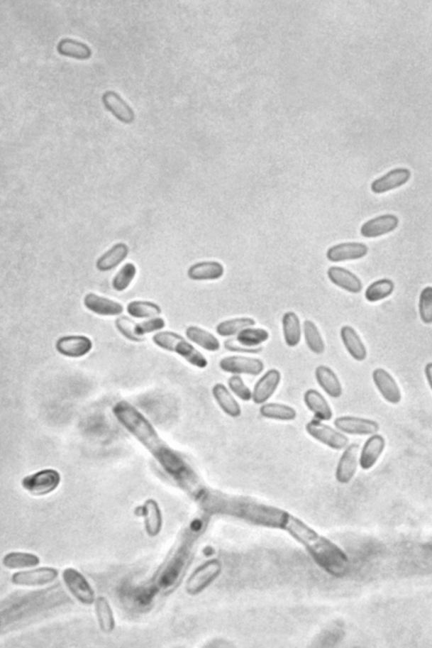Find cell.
<instances>
[{"label":"cell","mask_w":432,"mask_h":648,"mask_svg":"<svg viewBox=\"0 0 432 648\" xmlns=\"http://www.w3.org/2000/svg\"><path fill=\"white\" fill-rule=\"evenodd\" d=\"M307 434L333 450L340 451L349 446L350 440L344 433L327 426L319 419H314L306 423Z\"/></svg>","instance_id":"cell-6"},{"label":"cell","mask_w":432,"mask_h":648,"mask_svg":"<svg viewBox=\"0 0 432 648\" xmlns=\"http://www.w3.org/2000/svg\"><path fill=\"white\" fill-rule=\"evenodd\" d=\"M146 534L150 537L157 536L162 529L163 518L159 505L154 499H148L142 507Z\"/></svg>","instance_id":"cell-27"},{"label":"cell","mask_w":432,"mask_h":648,"mask_svg":"<svg viewBox=\"0 0 432 648\" xmlns=\"http://www.w3.org/2000/svg\"><path fill=\"white\" fill-rule=\"evenodd\" d=\"M212 395L219 407L231 418H238L242 414V408L233 393L224 384L216 383L212 388Z\"/></svg>","instance_id":"cell-26"},{"label":"cell","mask_w":432,"mask_h":648,"mask_svg":"<svg viewBox=\"0 0 432 648\" xmlns=\"http://www.w3.org/2000/svg\"><path fill=\"white\" fill-rule=\"evenodd\" d=\"M282 530L304 547L320 569L336 578L344 576L349 566V558L331 540L320 535L299 518L288 513Z\"/></svg>","instance_id":"cell-2"},{"label":"cell","mask_w":432,"mask_h":648,"mask_svg":"<svg viewBox=\"0 0 432 648\" xmlns=\"http://www.w3.org/2000/svg\"><path fill=\"white\" fill-rule=\"evenodd\" d=\"M153 341L155 346L162 350L176 353L195 368L204 369L209 365L206 356L180 334L172 331L160 332L154 335Z\"/></svg>","instance_id":"cell-4"},{"label":"cell","mask_w":432,"mask_h":648,"mask_svg":"<svg viewBox=\"0 0 432 648\" xmlns=\"http://www.w3.org/2000/svg\"><path fill=\"white\" fill-rule=\"evenodd\" d=\"M185 334L191 342L201 347L204 351L216 352L221 348V344L218 339L206 329L197 327V326H190L186 329Z\"/></svg>","instance_id":"cell-30"},{"label":"cell","mask_w":432,"mask_h":648,"mask_svg":"<svg viewBox=\"0 0 432 648\" xmlns=\"http://www.w3.org/2000/svg\"><path fill=\"white\" fill-rule=\"evenodd\" d=\"M113 413L118 422L149 451L160 466L175 452L160 437L149 419L128 401L118 402L113 406Z\"/></svg>","instance_id":"cell-3"},{"label":"cell","mask_w":432,"mask_h":648,"mask_svg":"<svg viewBox=\"0 0 432 648\" xmlns=\"http://www.w3.org/2000/svg\"><path fill=\"white\" fill-rule=\"evenodd\" d=\"M84 305L93 314L100 316H118L123 312L122 304L94 293H89L84 297Z\"/></svg>","instance_id":"cell-21"},{"label":"cell","mask_w":432,"mask_h":648,"mask_svg":"<svg viewBox=\"0 0 432 648\" xmlns=\"http://www.w3.org/2000/svg\"><path fill=\"white\" fill-rule=\"evenodd\" d=\"M57 48L60 55L74 57V59L80 60L90 59L92 56L91 48L87 44L72 39L61 40L60 43L57 44Z\"/></svg>","instance_id":"cell-35"},{"label":"cell","mask_w":432,"mask_h":648,"mask_svg":"<svg viewBox=\"0 0 432 648\" xmlns=\"http://www.w3.org/2000/svg\"><path fill=\"white\" fill-rule=\"evenodd\" d=\"M425 375L427 383H428L431 390L432 391V362H429V363L426 365Z\"/></svg>","instance_id":"cell-47"},{"label":"cell","mask_w":432,"mask_h":648,"mask_svg":"<svg viewBox=\"0 0 432 648\" xmlns=\"http://www.w3.org/2000/svg\"><path fill=\"white\" fill-rule=\"evenodd\" d=\"M385 438L380 434L370 436L365 442L359 458V464L364 471L375 466L385 449Z\"/></svg>","instance_id":"cell-19"},{"label":"cell","mask_w":432,"mask_h":648,"mask_svg":"<svg viewBox=\"0 0 432 648\" xmlns=\"http://www.w3.org/2000/svg\"><path fill=\"white\" fill-rule=\"evenodd\" d=\"M96 615L98 625L102 632L110 634L115 629V619L112 608L104 597H98L95 601Z\"/></svg>","instance_id":"cell-34"},{"label":"cell","mask_w":432,"mask_h":648,"mask_svg":"<svg viewBox=\"0 0 432 648\" xmlns=\"http://www.w3.org/2000/svg\"><path fill=\"white\" fill-rule=\"evenodd\" d=\"M304 334L306 346L316 355H322L325 351V343L317 325L314 322L305 320Z\"/></svg>","instance_id":"cell-39"},{"label":"cell","mask_w":432,"mask_h":648,"mask_svg":"<svg viewBox=\"0 0 432 648\" xmlns=\"http://www.w3.org/2000/svg\"><path fill=\"white\" fill-rule=\"evenodd\" d=\"M196 500L209 515L231 517L267 529H282L288 514L282 509L257 500L226 494L206 487Z\"/></svg>","instance_id":"cell-1"},{"label":"cell","mask_w":432,"mask_h":648,"mask_svg":"<svg viewBox=\"0 0 432 648\" xmlns=\"http://www.w3.org/2000/svg\"><path fill=\"white\" fill-rule=\"evenodd\" d=\"M136 267L132 263H128L120 270L113 280V288L117 292H123L131 285L136 275Z\"/></svg>","instance_id":"cell-41"},{"label":"cell","mask_w":432,"mask_h":648,"mask_svg":"<svg viewBox=\"0 0 432 648\" xmlns=\"http://www.w3.org/2000/svg\"><path fill=\"white\" fill-rule=\"evenodd\" d=\"M282 329L284 342L291 348L299 345L301 339V326L299 317L294 312H287L282 317Z\"/></svg>","instance_id":"cell-29"},{"label":"cell","mask_w":432,"mask_h":648,"mask_svg":"<svg viewBox=\"0 0 432 648\" xmlns=\"http://www.w3.org/2000/svg\"><path fill=\"white\" fill-rule=\"evenodd\" d=\"M221 571V565L217 560H211L204 563L190 576L186 583L187 593L190 595H197L216 580L220 575Z\"/></svg>","instance_id":"cell-7"},{"label":"cell","mask_w":432,"mask_h":648,"mask_svg":"<svg viewBox=\"0 0 432 648\" xmlns=\"http://www.w3.org/2000/svg\"><path fill=\"white\" fill-rule=\"evenodd\" d=\"M60 483V473L55 469L47 468L26 476L21 485L34 497H43L55 491Z\"/></svg>","instance_id":"cell-5"},{"label":"cell","mask_w":432,"mask_h":648,"mask_svg":"<svg viewBox=\"0 0 432 648\" xmlns=\"http://www.w3.org/2000/svg\"><path fill=\"white\" fill-rule=\"evenodd\" d=\"M59 571L52 567H40L33 570L18 571L11 576V582L16 586L41 587L55 582Z\"/></svg>","instance_id":"cell-11"},{"label":"cell","mask_w":432,"mask_h":648,"mask_svg":"<svg viewBox=\"0 0 432 648\" xmlns=\"http://www.w3.org/2000/svg\"><path fill=\"white\" fill-rule=\"evenodd\" d=\"M255 324L256 321L251 317H237V319L221 322L216 326V329L217 334L220 336L231 337Z\"/></svg>","instance_id":"cell-36"},{"label":"cell","mask_w":432,"mask_h":648,"mask_svg":"<svg viewBox=\"0 0 432 648\" xmlns=\"http://www.w3.org/2000/svg\"><path fill=\"white\" fill-rule=\"evenodd\" d=\"M129 248L126 243H118L106 252L96 262L98 270L106 272L115 269L128 256Z\"/></svg>","instance_id":"cell-31"},{"label":"cell","mask_w":432,"mask_h":648,"mask_svg":"<svg viewBox=\"0 0 432 648\" xmlns=\"http://www.w3.org/2000/svg\"><path fill=\"white\" fill-rule=\"evenodd\" d=\"M224 267L216 261L200 262L191 266L188 270L189 278L193 280H216L224 275Z\"/></svg>","instance_id":"cell-28"},{"label":"cell","mask_w":432,"mask_h":648,"mask_svg":"<svg viewBox=\"0 0 432 648\" xmlns=\"http://www.w3.org/2000/svg\"><path fill=\"white\" fill-rule=\"evenodd\" d=\"M337 430L353 436H372L380 430V424L373 419L350 417H337L333 422Z\"/></svg>","instance_id":"cell-10"},{"label":"cell","mask_w":432,"mask_h":648,"mask_svg":"<svg viewBox=\"0 0 432 648\" xmlns=\"http://www.w3.org/2000/svg\"><path fill=\"white\" fill-rule=\"evenodd\" d=\"M92 347L91 339L83 335H70L60 338L55 346L60 354L69 358H82L92 351Z\"/></svg>","instance_id":"cell-13"},{"label":"cell","mask_w":432,"mask_h":648,"mask_svg":"<svg viewBox=\"0 0 432 648\" xmlns=\"http://www.w3.org/2000/svg\"><path fill=\"white\" fill-rule=\"evenodd\" d=\"M411 172L407 168H395L372 182L374 194H382L402 187L411 180Z\"/></svg>","instance_id":"cell-18"},{"label":"cell","mask_w":432,"mask_h":648,"mask_svg":"<svg viewBox=\"0 0 432 648\" xmlns=\"http://www.w3.org/2000/svg\"><path fill=\"white\" fill-rule=\"evenodd\" d=\"M260 413L262 417L279 422L295 421L297 417V410L291 406L279 403H265L262 405Z\"/></svg>","instance_id":"cell-32"},{"label":"cell","mask_w":432,"mask_h":648,"mask_svg":"<svg viewBox=\"0 0 432 648\" xmlns=\"http://www.w3.org/2000/svg\"><path fill=\"white\" fill-rule=\"evenodd\" d=\"M360 445L353 444L347 446L338 463L336 478L340 484H348L353 480L359 463Z\"/></svg>","instance_id":"cell-16"},{"label":"cell","mask_w":432,"mask_h":648,"mask_svg":"<svg viewBox=\"0 0 432 648\" xmlns=\"http://www.w3.org/2000/svg\"><path fill=\"white\" fill-rule=\"evenodd\" d=\"M165 326H166V323H165L164 319H160V317H153V319L145 321L143 323L137 324L135 332L138 336L144 338L145 334L162 330L165 328Z\"/></svg>","instance_id":"cell-45"},{"label":"cell","mask_w":432,"mask_h":648,"mask_svg":"<svg viewBox=\"0 0 432 648\" xmlns=\"http://www.w3.org/2000/svg\"><path fill=\"white\" fill-rule=\"evenodd\" d=\"M304 403L311 413L314 414L316 419L321 422H329L333 418V410L329 405L328 402L323 397L322 393L318 390H306L304 396Z\"/></svg>","instance_id":"cell-24"},{"label":"cell","mask_w":432,"mask_h":648,"mask_svg":"<svg viewBox=\"0 0 432 648\" xmlns=\"http://www.w3.org/2000/svg\"><path fill=\"white\" fill-rule=\"evenodd\" d=\"M62 578H63L66 588L79 603L87 605L95 603L94 589L79 571L70 567L63 571Z\"/></svg>","instance_id":"cell-8"},{"label":"cell","mask_w":432,"mask_h":648,"mask_svg":"<svg viewBox=\"0 0 432 648\" xmlns=\"http://www.w3.org/2000/svg\"><path fill=\"white\" fill-rule=\"evenodd\" d=\"M115 325L119 333L123 334L127 339H129V341L142 342L145 339V338L138 336L135 332L137 324L126 316L118 317L117 320L115 322Z\"/></svg>","instance_id":"cell-43"},{"label":"cell","mask_w":432,"mask_h":648,"mask_svg":"<svg viewBox=\"0 0 432 648\" xmlns=\"http://www.w3.org/2000/svg\"><path fill=\"white\" fill-rule=\"evenodd\" d=\"M228 387L231 392L240 400L248 402L252 400L253 391L245 384L240 375H233L228 379Z\"/></svg>","instance_id":"cell-44"},{"label":"cell","mask_w":432,"mask_h":648,"mask_svg":"<svg viewBox=\"0 0 432 648\" xmlns=\"http://www.w3.org/2000/svg\"><path fill=\"white\" fill-rule=\"evenodd\" d=\"M127 312L135 319H153L162 314V308L154 302L133 301L128 304Z\"/></svg>","instance_id":"cell-40"},{"label":"cell","mask_w":432,"mask_h":648,"mask_svg":"<svg viewBox=\"0 0 432 648\" xmlns=\"http://www.w3.org/2000/svg\"><path fill=\"white\" fill-rule=\"evenodd\" d=\"M327 274L328 279L333 285L347 292L358 294L363 289L362 280L358 278V276L345 268L331 267L328 270Z\"/></svg>","instance_id":"cell-20"},{"label":"cell","mask_w":432,"mask_h":648,"mask_svg":"<svg viewBox=\"0 0 432 648\" xmlns=\"http://www.w3.org/2000/svg\"><path fill=\"white\" fill-rule=\"evenodd\" d=\"M219 368L227 373L256 377L260 376L264 372L265 366L264 362L260 359L242 356H231L222 358Z\"/></svg>","instance_id":"cell-9"},{"label":"cell","mask_w":432,"mask_h":648,"mask_svg":"<svg viewBox=\"0 0 432 648\" xmlns=\"http://www.w3.org/2000/svg\"><path fill=\"white\" fill-rule=\"evenodd\" d=\"M270 339V334L265 329L248 328L240 331L235 341L238 345L248 348H258Z\"/></svg>","instance_id":"cell-37"},{"label":"cell","mask_w":432,"mask_h":648,"mask_svg":"<svg viewBox=\"0 0 432 648\" xmlns=\"http://www.w3.org/2000/svg\"><path fill=\"white\" fill-rule=\"evenodd\" d=\"M340 337L347 352L355 361L362 362L367 359V347L354 328L349 325L343 326Z\"/></svg>","instance_id":"cell-22"},{"label":"cell","mask_w":432,"mask_h":648,"mask_svg":"<svg viewBox=\"0 0 432 648\" xmlns=\"http://www.w3.org/2000/svg\"><path fill=\"white\" fill-rule=\"evenodd\" d=\"M399 224V218L394 214H382L365 222L360 227V234L365 238H380L397 229Z\"/></svg>","instance_id":"cell-15"},{"label":"cell","mask_w":432,"mask_h":648,"mask_svg":"<svg viewBox=\"0 0 432 648\" xmlns=\"http://www.w3.org/2000/svg\"><path fill=\"white\" fill-rule=\"evenodd\" d=\"M372 381L382 399L390 405H399L402 400V393L397 382L384 368H376L372 372Z\"/></svg>","instance_id":"cell-12"},{"label":"cell","mask_w":432,"mask_h":648,"mask_svg":"<svg viewBox=\"0 0 432 648\" xmlns=\"http://www.w3.org/2000/svg\"><path fill=\"white\" fill-rule=\"evenodd\" d=\"M282 382V373L277 369H270L258 379L253 391L252 400L256 405H264L275 395Z\"/></svg>","instance_id":"cell-14"},{"label":"cell","mask_w":432,"mask_h":648,"mask_svg":"<svg viewBox=\"0 0 432 648\" xmlns=\"http://www.w3.org/2000/svg\"><path fill=\"white\" fill-rule=\"evenodd\" d=\"M369 248L362 243H343L328 249L326 256L329 261L340 263L358 260L367 256Z\"/></svg>","instance_id":"cell-17"},{"label":"cell","mask_w":432,"mask_h":648,"mask_svg":"<svg viewBox=\"0 0 432 648\" xmlns=\"http://www.w3.org/2000/svg\"><path fill=\"white\" fill-rule=\"evenodd\" d=\"M394 290V281L381 279L372 283L365 292V297L369 302H377L389 297Z\"/></svg>","instance_id":"cell-38"},{"label":"cell","mask_w":432,"mask_h":648,"mask_svg":"<svg viewBox=\"0 0 432 648\" xmlns=\"http://www.w3.org/2000/svg\"><path fill=\"white\" fill-rule=\"evenodd\" d=\"M419 314L423 324H432V287L421 290L419 298Z\"/></svg>","instance_id":"cell-42"},{"label":"cell","mask_w":432,"mask_h":648,"mask_svg":"<svg viewBox=\"0 0 432 648\" xmlns=\"http://www.w3.org/2000/svg\"><path fill=\"white\" fill-rule=\"evenodd\" d=\"M225 348L231 351L249 353V354H256V353L260 352L262 351V348L260 347L255 348H248L238 345V343L233 344V339L225 342Z\"/></svg>","instance_id":"cell-46"},{"label":"cell","mask_w":432,"mask_h":648,"mask_svg":"<svg viewBox=\"0 0 432 648\" xmlns=\"http://www.w3.org/2000/svg\"><path fill=\"white\" fill-rule=\"evenodd\" d=\"M315 378L319 385L332 399H340L343 388L340 378L327 366L320 365L315 370Z\"/></svg>","instance_id":"cell-23"},{"label":"cell","mask_w":432,"mask_h":648,"mask_svg":"<svg viewBox=\"0 0 432 648\" xmlns=\"http://www.w3.org/2000/svg\"><path fill=\"white\" fill-rule=\"evenodd\" d=\"M102 101L106 109L112 111L116 118L123 123H131L135 116L131 106L121 97L113 91L106 92L102 96Z\"/></svg>","instance_id":"cell-25"},{"label":"cell","mask_w":432,"mask_h":648,"mask_svg":"<svg viewBox=\"0 0 432 648\" xmlns=\"http://www.w3.org/2000/svg\"><path fill=\"white\" fill-rule=\"evenodd\" d=\"M40 558L33 553L14 551L6 554L3 558V566L7 569H26L38 566Z\"/></svg>","instance_id":"cell-33"}]
</instances>
